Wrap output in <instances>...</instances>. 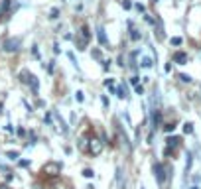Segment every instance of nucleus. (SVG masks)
I'll list each match as a JSON object with an SVG mask.
<instances>
[{"label": "nucleus", "mask_w": 201, "mask_h": 189, "mask_svg": "<svg viewBox=\"0 0 201 189\" xmlns=\"http://www.w3.org/2000/svg\"><path fill=\"white\" fill-rule=\"evenodd\" d=\"M44 171L49 173V175H57V173H61V164L59 162H49V164H45Z\"/></svg>", "instance_id": "1"}, {"label": "nucleus", "mask_w": 201, "mask_h": 189, "mask_svg": "<svg viewBox=\"0 0 201 189\" xmlns=\"http://www.w3.org/2000/svg\"><path fill=\"white\" fill-rule=\"evenodd\" d=\"M103 146H105V142H100V140H97V138H93L89 144V150L93 156H99L100 152H103Z\"/></svg>", "instance_id": "2"}, {"label": "nucleus", "mask_w": 201, "mask_h": 189, "mask_svg": "<svg viewBox=\"0 0 201 189\" xmlns=\"http://www.w3.org/2000/svg\"><path fill=\"white\" fill-rule=\"evenodd\" d=\"M154 175H156V179H158L160 185L166 181V169H164L162 164H154Z\"/></svg>", "instance_id": "3"}, {"label": "nucleus", "mask_w": 201, "mask_h": 189, "mask_svg": "<svg viewBox=\"0 0 201 189\" xmlns=\"http://www.w3.org/2000/svg\"><path fill=\"white\" fill-rule=\"evenodd\" d=\"M18 49H20V40H8V42H4V51L12 53V51H18Z\"/></svg>", "instance_id": "4"}, {"label": "nucleus", "mask_w": 201, "mask_h": 189, "mask_svg": "<svg viewBox=\"0 0 201 189\" xmlns=\"http://www.w3.org/2000/svg\"><path fill=\"white\" fill-rule=\"evenodd\" d=\"M26 83H28V85H30V87H32L34 95H38V91H40V81H38V77H36V75H32V73H30V75H28V79H26Z\"/></svg>", "instance_id": "5"}, {"label": "nucleus", "mask_w": 201, "mask_h": 189, "mask_svg": "<svg viewBox=\"0 0 201 189\" xmlns=\"http://www.w3.org/2000/svg\"><path fill=\"white\" fill-rule=\"evenodd\" d=\"M10 8H12V0H2V2H0V16L8 14Z\"/></svg>", "instance_id": "6"}, {"label": "nucleus", "mask_w": 201, "mask_h": 189, "mask_svg": "<svg viewBox=\"0 0 201 189\" xmlns=\"http://www.w3.org/2000/svg\"><path fill=\"white\" fill-rule=\"evenodd\" d=\"M97 40H99L100 45H107V33H105V28H103V26L97 30Z\"/></svg>", "instance_id": "7"}, {"label": "nucleus", "mask_w": 201, "mask_h": 189, "mask_svg": "<svg viewBox=\"0 0 201 189\" xmlns=\"http://www.w3.org/2000/svg\"><path fill=\"white\" fill-rule=\"evenodd\" d=\"M174 61L179 63V65H183L185 61H187V53H183V51H178L176 55H174Z\"/></svg>", "instance_id": "8"}, {"label": "nucleus", "mask_w": 201, "mask_h": 189, "mask_svg": "<svg viewBox=\"0 0 201 189\" xmlns=\"http://www.w3.org/2000/svg\"><path fill=\"white\" fill-rule=\"evenodd\" d=\"M79 35H81L83 40H89V38H91L89 28H87V26H81V30H79Z\"/></svg>", "instance_id": "9"}, {"label": "nucleus", "mask_w": 201, "mask_h": 189, "mask_svg": "<svg viewBox=\"0 0 201 189\" xmlns=\"http://www.w3.org/2000/svg\"><path fill=\"white\" fill-rule=\"evenodd\" d=\"M152 126L154 128L160 126V111H154V114H152Z\"/></svg>", "instance_id": "10"}, {"label": "nucleus", "mask_w": 201, "mask_h": 189, "mask_svg": "<svg viewBox=\"0 0 201 189\" xmlns=\"http://www.w3.org/2000/svg\"><path fill=\"white\" fill-rule=\"evenodd\" d=\"M140 65L144 67V69H150V67L154 65V63H152V57H142V63H140Z\"/></svg>", "instance_id": "11"}, {"label": "nucleus", "mask_w": 201, "mask_h": 189, "mask_svg": "<svg viewBox=\"0 0 201 189\" xmlns=\"http://www.w3.org/2000/svg\"><path fill=\"white\" fill-rule=\"evenodd\" d=\"M57 122L61 124V132H63V134H69V126L65 124V120H63L61 116H57Z\"/></svg>", "instance_id": "12"}, {"label": "nucleus", "mask_w": 201, "mask_h": 189, "mask_svg": "<svg viewBox=\"0 0 201 189\" xmlns=\"http://www.w3.org/2000/svg\"><path fill=\"white\" fill-rule=\"evenodd\" d=\"M179 142V138H176V136H172V138H168V148H176Z\"/></svg>", "instance_id": "13"}, {"label": "nucleus", "mask_w": 201, "mask_h": 189, "mask_svg": "<svg viewBox=\"0 0 201 189\" xmlns=\"http://www.w3.org/2000/svg\"><path fill=\"white\" fill-rule=\"evenodd\" d=\"M59 18V8H51L49 10V20H57Z\"/></svg>", "instance_id": "14"}, {"label": "nucleus", "mask_w": 201, "mask_h": 189, "mask_svg": "<svg viewBox=\"0 0 201 189\" xmlns=\"http://www.w3.org/2000/svg\"><path fill=\"white\" fill-rule=\"evenodd\" d=\"M116 97H118V99H126V97H128V95H126V89H124V87H118V89H116Z\"/></svg>", "instance_id": "15"}, {"label": "nucleus", "mask_w": 201, "mask_h": 189, "mask_svg": "<svg viewBox=\"0 0 201 189\" xmlns=\"http://www.w3.org/2000/svg\"><path fill=\"white\" fill-rule=\"evenodd\" d=\"M91 55L95 57L97 61H103V53H100V49H93V51H91Z\"/></svg>", "instance_id": "16"}, {"label": "nucleus", "mask_w": 201, "mask_h": 189, "mask_svg": "<svg viewBox=\"0 0 201 189\" xmlns=\"http://www.w3.org/2000/svg\"><path fill=\"white\" fill-rule=\"evenodd\" d=\"M83 175H85V177H87V179H93V177H95V171L87 167V169H83Z\"/></svg>", "instance_id": "17"}, {"label": "nucleus", "mask_w": 201, "mask_h": 189, "mask_svg": "<svg viewBox=\"0 0 201 189\" xmlns=\"http://www.w3.org/2000/svg\"><path fill=\"white\" fill-rule=\"evenodd\" d=\"M170 42H172V45H176V47H178V45H181V44H183V40H181L179 35H176V38H172Z\"/></svg>", "instance_id": "18"}, {"label": "nucleus", "mask_w": 201, "mask_h": 189, "mask_svg": "<svg viewBox=\"0 0 201 189\" xmlns=\"http://www.w3.org/2000/svg\"><path fill=\"white\" fill-rule=\"evenodd\" d=\"M183 132H185V134H191V132H193V124H191V122H185V124H183Z\"/></svg>", "instance_id": "19"}, {"label": "nucleus", "mask_w": 201, "mask_h": 189, "mask_svg": "<svg viewBox=\"0 0 201 189\" xmlns=\"http://www.w3.org/2000/svg\"><path fill=\"white\" fill-rule=\"evenodd\" d=\"M75 99H77V102H83V100H85V93H83V91H77V93H75Z\"/></svg>", "instance_id": "20"}, {"label": "nucleus", "mask_w": 201, "mask_h": 189, "mask_svg": "<svg viewBox=\"0 0 201 189\" xmlns=\"http://www.w3.org/2000/svg\"><path fill=\"white\" fill-rule=\"evenodd\" d=\"M6 156H8V160H12V162H14V160H18V158H20V152H8Z\"/></svg>", "instance_id": "21"}, {"label": "nucleus", "mask_w": 201, "mask_h": 189, "mask_svg": "<svg viewBox=\"0 0 201 189\" xmlns=\"http://www.w3.org/2000/svg\"><path fill=\"white\" fill-rule=\"evenodd\" d=\"M130 38H132L134 42H138V40H140V33H138V30H130Z\"/></svg>", "instance_id": "22"}, {"label": "nucleus", "mask_w": 201, "mask_h": 189, "mask_svg": "<svg viewBox=\"0 0 201 189\" xmlns=\"http://www.w3.org/2000/svg\"><path fill=\"white\" fill-rule=\"evenodd\" d=\"M105 87H111L114 91V79H105Z\"/></svg>", "instance_id": "23"}, {"label": "nucleus", "mask_w": 201, "mask_h": 189, "mask_svg": "<svg viewBox=\"0 0 201 189\" xmlns=\"http://www.w3.org/2000/svg\"><path fill=\"white\" fill-rule=\"evenodd\" d=\"M179 81H183V83H191V77H189V75H185V73H181V75H179Z\"/></svg>", "instance_id": "24"}, {"label": "nucleus", "mask_w": 201, "mask_h": 189, "mask_svg": "<svg viewBox=\"0 0 201 189\" xmlns=\"http://www.w3.org/2000/svg\"><path fill=\"white\" fill-rule=\"evenodd\" d=\"M122 8L124 10H130V8H132V2H130V0H122Z\"/></svg>", "instance_id": "25"}, {"label": "nucleus", "mask_w": 201, "mask_h": 189, "mask_svg": "<svg viewBox=\"0 0 201 189\" xmlns=\"http://www.w3.org/2000/svg\"><path fill=\"white\" fill-rule=\"evenodd\" d=\"M191 169V154H187V162H185V173Z\"/></svg>", "instance_id": "26"}, {"label": "nucleus", "mask_w": 201, "mask_h": 189, "mask_svg": "<svg viewBox=\"0 0 201 189\" xmlns=\"http://www.w3.org/2000/svg\"><path fill=\"white\" fill-rule=\"evenodd\" d=\"M100 100H103V106H105V108H109V106H111V102H109V99H107L105 95L100 97Z\"/></svg>", "instance_id": "27"}, {"label": "nucleus", "mask_w": 201, "mask_h": 189, "mask_svg": "<svg viewBox=\"0 0 201 189\" xmlns=\"http://www.w3.org/2000/svg\"><path fill=\"white\" fill-rule=\"evenodd\" d=\"M67 55H69V59H71V61H73V65L77 67V59H75V53H73V51H69Z\"/></svg>", "instance_id": "28"}, {"label": "nucleus", "mask_w": 201, "mask_h": 189, "mask_svg": "<svg viewBox=\"0 0 201 189\" xmlns=\"http://www.w3.org/2000/svg\"><path fill=\"white\" fill-rule=\"evenodd\" d=\"M134 91H136V95H142V93H144V87H142V85H136Z\"/></svg>", "instance_id": "29"}, {"label": "nucleus", "mask_w": 201, "mask_h": 189, "mask_svg": "<svg viewBox=\"0 0 201 189\" xmlns=\"http://www.w3.org/2000/svg\"><path fill=\"white\" fill-rule=\"evenodd\" d=\"M32 53H34V57H38V59H40V49H38V45H34V47H32Z\"/></svg>", "instance_id": "30"}, {"label": "nucleus", "mask_w": 201, "mask_h": 189, "mask_svg": "<svg viewBox=\"0 0 201 189\" xmlns=\"http://www.w3.org/2000/svg\"><path fill=\"white\" fill-rule=\"evenodd\" d=\"M30 166V162L28 160H20V167H28Z\"/></svg>", "instance_id": "31"}, {"label": "nucleus", "mask_w": 201, "mask_h": 189, "mask_svg": "<svg viewBox=\"0 0 201 189\" xmlns=\"http://www.w3.org/2000/svg\"><path fill=\"white\" fill-rule=\"evenodd\" d=\"M109 67H111V61H103V69L105 71H109Z\"/></svg>", "instance_id": "32"}, {"label": "nucleus", "mask_w": 201, "mask_h": 189, "mask_svg": "<svg viewBox=\"0 0 201 189\" xmlns=\"http://www.w3.org/2000/svg\"><path fill=\"white\" fill-rule=\"evenodd\" d=\"M164 130H166V132H174V126H172V124H168V126H164Z\"/></svg>", "instance_id": "33"}, {"label": "nucleus", "mask_w": 201, "mask_h": 189, "mask_svg": "<svg viewBox=\"0 0 201 189\" xmlns=\"http://www.w3.org/2000/svg\"><path fill=\"white\" fill-rule=\"evenodd\" d=\"M138 79H140V77H132V79H130V83H132L134 87H136V85H138Z\"/></svg>", "instance_id": "34"}, {"label": "nucleus", "mask_w": 201, "mask_h": 189, "mask_svg": "<svg viewBox=\"0 0 201 189\" xmlns=\"http://www.w3.org/2000/svg\"><path fill=\"white\" fill-rule=\"evenodd\" d=\"M47 124H51V114H45V118H44Z\"/></svg>", "instance_id": "35"}, {"label": "nucleus", "mask_w": 201, "mask_h": 189, "mask_svg": "<svg viewBox=\"0 0 201 189\" xmlns=\"http://www.w3.org/2000/svg\"><path fill=\"white\" fill-rule=\"evenodd\" d=\"M0 189H8V187H6V185H2V187H0Z\"/></svg>", "instance_id": "36"}, {"label": "nucleus", "mask_w": 201, "mask_h": 189, "mask_svg": "<svg viewBox=\"0 0 201 189\" xmlns=\"http://www.w3.org/2000/svg\"><path fill=\"white\" fill-rule=\"evenodd\" d=\"M191 189H199V187H191Z\"/></svg>", "instance_id": "37"}, {"label": "nucleus", "mask_w": 201, "mask_h": 189, "mask_svg": "<svg viewBox=\"0 0 201 189\" xmlns=\"http://www.w3.org/2000/svg\"><path fill=\"white\" fill-rule=\"evenodd\" d=\"M152 2H158V0H152Z\"/></svg>", "instance_id": "38"}, {"label": "nucleus", "mask_w": 201, "mask_h": 189, "mask_svg": "<svg viewBox=\"0 0 201 189\" xmlns=\"http://www.w3.org/2000/svg\"><path fill=\"white\" fill-rule=\"evenodd\" d=\"M140 189H144V187H140Z\"/></svg>", "instance_id": "39"}]
</instances>
